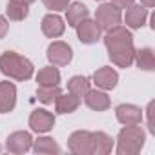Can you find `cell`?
I'll list each match as a JSON object with an SVG mask.
<instances>
[{"label": "cell", "instance_id": "1", "mask_svg": "<svg viewBox=\"0 0 155 155\" xmlns=\"http://www.w3.org/2000/svg\"><path fill=\"white\" fill-rule=\"evenodd\" d=\"M104 44L110 55V60L119 68H130L135 58V48H133V35L122 28L115 26L106 31Z\"/></svg>", "mask_w": 155, "mask_h": 155}, {"label": "cell", "instance_id": "2", "mask_svg": "<svg viewBox=\"0 0 155 155\" xmlns=\"http://www.w3.org/2000/svg\"><path fill=\"white\" fill-rule=\"evenodd\" d=\"M0 71L6 77L15 81H29L33 77V64L29 58L15 53V51H6L0 55Z\"/></svg>", "mask_w": 155, "mask_h": 155}, {"label": "cell", "instance_id": "3", "mask_svg": "<svg viewBox=\"0 0 155 155\" xmlns=\"http://www.w3.org/2000/svg\"><path fill=\"white\" fill-rule=\"evenodd\" d=\"M146 140V133L139 124L126 126L119 131L117 137V153L119 155H137Z\"/></svg>", "mask_w": 155, "mask_h": 155}, {"label": "cell", "instance_id": "4", "mask_svg": "<svg viewBox=\"0 0 155 155\" xmlns=\"http://www.w3.org/2000/svg\"><path fill=\"white\" fill-rule=\"evenodd\" d=\"M120 20H122V13L117 6L113 4H102L101 8H97V13H95V22L99 24L101 29L108 31L115 26H120Z\"/></svg>", "mask_w": 155, "mask_h": 155}, {"label": "cell", "instance_id": "5", "mask_svg": "<svg viewBox=\"0 0 155 155\" xmlns=\"http://www.w3.org/2000/svg\"><path fill=\"white\" fill-rule=\"evenodd\" d=\"M68 148L71 153H77V155H93L91 131H88V130L73 131L68 139Z\"/></svg>", "mask_w": 155, "mask_h": 155}, {"label": "cell", "instance_id": "6", "mask_svg": "<svg viewBox=\"0 0 155 155\" xmlns=\"http://www.w3.org/2000/svg\"><path fill=\"white\" fill-rule=\"evenodd\" d=\"M48 60L53 64V66H68L73 58V49L71 46H68L66 42H60V40H55L48 46Z\"/></svg>", "mask_w": 155, "mask_h": 155}, {"label": "cell", "instance_id": "7", "mask_svg": "<svg viewBox=\"0 0 155 155\" xmlns=\"http://www.w3.org/2000/svg\"><path fill=\"white\" fill-rule=\"evenodd\" d=\"M31 146H33V137L29 131H13L6 140V148L11 153H26L31 150Z\"/></svg>", "mask_w": 155, "mask_h": 155}, {"label": "cell", "instance_id": "8", "mask_svg": "<svg viewBox=\"0 0 155 155\" xmlns=\"http://www.w3.org/2000/svg\"><path fill=\"white\" fill-rule=\"evenodd\" d=\"M101 28L95 20L84 18L81 24H77V37L82 44H95L101 38Z\"/></svg>", "mask_w": 155, "mask_h": 155}, {"label": "cell", "instance_id": "9", "mask_svg": "<svg viewBox=\"0 0 155 155\" xmlns=\"http://www.w3.org/2000/svg\"><path fill=\"white\" fill-rule=\"evenodd\" d=\"M55 126V117L48 110H35L29 115V128L37 133H46Z\"/></svg>", "mask_w": 155, "mask_h": 155}, {"label": "cell", "instance_id": "10", "mask_svg": "<svg viewBox=\"0 0 155 155\" xmlns=\"http://www.w3.org/2000/svg\"><path fill=\"white\" fill-rule=\"evenodd\" d=\"M117 120L124 126H133V124H140L142 120V111L139 106L135 104H120L115 110Z\"/></svg>", "mask_w": 155, "mask_h": 155}, {"label": "cell", "instance_id": "11", "mask_svg": "<svg viewBox=\"0 0 155 155\" xmlns=\"http://www.w3.org/2000/svg\"><path fill=\"white\" fill-rule=\"evenodd\" d=\"M17 104V88L13 82L4 81L0 82V113H9L13 111Z\"/></svg>", "mask_w": 155, "mask_h": 155}, {"label": "cell", "instance_id": "12", "mask_svg": "<svg viewBox=\"0 0 155 155\" xmlns=\"http://www.w3.org/2000/svg\"><path fill=\"white\" fill-rule=\"evenodd\" d=\"M93 81H95L97 88H101V90H113L119 82V73L113 68L104 66L93 73Z\"/></svg>", "mask_w": 155, "mask_h": 155}, {"label": "cell", "instance_id": "13", "mask_svg": "<svg viewBox=\"0 0 155 155\" xmlns=\"http://www.w3.org/2000/svg\"><path fill=\"white\" fill-rule=\"evenodd\" d=\"M66 29L64 20L57 15V13H49L42 18V33L48 38H58Z\"/></svg>", "mask_w": 155, "mask_h": 155}, {"label": "cell", "instance_id": "14", "mask_svg": "<svg viewBox=\"0 0 155 155\" xmlns=\"http://www.w3.org/2000/svg\"><path fill=\"white\" fill-rule=\"evenodd\" d=\"M84 102L93 111H106L110 108V97L104 91H99V90H90L84 95Z\"/></svg>", "mask_w": 155, "mask_h": 155}, {"label": "cell", "instance_id": "15", "mask_svg": "<svg viewBox=\"0 0 155 155\" xmlns=\"http://www.w3.org/2000/svg\"><path fill=\"white\" fill-rule=\"evenodd\" d=\"M88 15L90 11L82 2H73L66 8V20H68V26L71 28H77V24H81L84 18H88Z\"/></svg>", "mask_w": 155, "mask_h": 155}, {"label": "cell", "instance_id": "16", "mask_svg": "<svg viewBox=\"0 0 155 155\" xmlns=\"http://www.w3.org/2000/svg\"><path fill=\"white\" fill-rule=\"evenodd\" d=\"M81 106V97H77L73 93H66V95H58L55 99V110L57 113L64 115V113H73L77 111V108Z\"/></svg>", "mask_w": 155, "mask_h": 155}, {"label": "cell", "instance_id": "17", "mask_svg": "<svg viewBox=\"0 0 155 155\" xmlns=\"http://www.w3.org/2000/svg\"><path fill=\"white\" fill-rule=\"evenodd\" d=\"M148 18V9L146 6H130L126 11V26H130L131 29H139L146 24Z\"/></svg>", "mask_w": 155, "mask_h": 155}, {"label": "cell", "instance_id": "18", "mask_svg": "<svg viewBox=\"0 0 155 155\" xmlns=\"http://www.w3.org/2000/svg\"><path fill=\"white\" fill-rule=\"evenodd\" d=\"M91 146H93V153L106 155L113 150V139L104 131H91Z\"/></svg>", "mask_w": 155, "mask_h": 155}, {"label": "cell", "instance_id": "19", "mask_svg": "<svg viewBox=\"0 0 155 155\" xmlns=\"http://www.w3.org/2000/svg\"><path fill=\"white\" fill-rule=\"evenodd\" d=\"M37 82L38 86H58L60 82V71L55 66H48L42 68L37 75Z\"/></svg>", "mask_w": 155, "mask_h": 155}, {"label": "cell", "instance_id": "20", "mask_svg": "<svg viewBox=\"0 0 155 155\" xmlns=\"http://www.w3.org/2000/svg\"><path fill=\"white\" fill-rule=\"evenodd\" d=\"M133 60L144 71H153L155 69V55H153L151 48H142V49L135 51V58Z\"/></svg>", "mask_w": 155, "mask_h": 155}, {"label": "cell", "instance_id": "21", "mask_svg": "<svg viewBox=\"0 0 155 155\" xmlns=\"http://www.w3.org/2000/svg\"><path fill=\"white\" fill-rule=\"evenodd\" d=\"M6 15L9 17V20L20 22V20H24L29 15V6L18 2V0H9V2H8V9H6Z\"/></svg>", "mask_w": 155, "mask_h": 155}, {"label": "cell", "instance_id": "22", "mask_svg": "<svg viewBox=\"0 0 155 155\" xmlns=\"http://www.w3.org/2000/svg\"><path fill=\"white\" fill-rule=\"evenodd\" d=\"M68 91L77 95V97H84L88 91H90V81L88 77H82V75H77V77H71L68 81Z\"/></svg>", "mask_w": 155, "mask_h": 155}, {"label": "cell", "instance_id": "23", "mask_svg": "<svg viewBox=\"0 0 155 155\" xmlns=\"http://www.w3.org/2000/svg\"><path fill=\"white\" fill-rule=\"evenodd\" d=\"M31 148H33L35 153H60V146L51 137H40V139H37Z\"/></svg>", "mask_w": 155, "mask_h": 155}, {"label": "cell", "instance_id": "24", "mask_svg": "<svg viewBox=\"0 0 155 155\" xmlns=\"http://www.w3.org/2000/svg\"><path fill=\"white\" fill-rule=\"evenodd\" d=\"M58 95H60L58 86H38V90H37V97L44 104H53Z\"/></svg>", "mask_w": 155, "mask_h": 155}, {"label": "cell", "instance_id": "25", "mask_svg": "<svg viewBox=\"0 0 155 155\" xmlns=\"http://www.w3.org/2000/svg\"><path fill=\"white\" fill-rule=\"evenodd\" d=\"M42 4L51 11H64L69 6V0H42Z\"/></svg>", "mask_w": 155, "mask_h": 155}, {"label": "cell", "instance_id": "26", "mask_svg": "<svg viewBox=\"0 0 155 155\" xmlns=\"http://www.w3.org/2000/svg\"><path fill=\"white\" fill-rule=\"evenodd\" d=\"M153 108H155V102L151 101V102L148 104V110H146V111H148V128H150L151 133L155 131V124H153Z\"/></svg>", "mask_w": 155, "mask_h": 155}, {"label": "cell", "instance_id": "27", "mask_svg": "<svg viewBox=\"0 0 155 155\" xmlns=\"http://www.w3.org/2000/svg\"><path fill=\"white\" fill-rule=\"evenodd\" d=\"M133 2L135 0H111V4L117 6L119 9H128L130 6H133Z\"/></svg>", "mask_w": 155, "mask_h": 155}, {"label": "cell", "instance_id": "28", "mask_svg": "<svg viewBox=\"0 0 155 155\" xmlns=\"http://www.w3.org/2000/svg\"><path fill=\"white\" fill-rule=\"evenodd\" d=\"M8 31H9V22L0 15V38H4L8 35Z\"/></svg>", "mask_w": 155, "mask_h": 155}, {"label": "cell", "instance_id": "29", "mask_svg": "<svg viewBox=\"0 0 155 155\" xmlns=\"http://www.w3.org/2000/svg\"><path fill=\"white\" fill-rule=\"evenodd\" d=\"M142 2V6H146V8H153L155 6V0H140Z\"/></svg>", "mask_w": 155, "mask_h": 155}, {"label": "cell", "instance_id": "30", "mask_svg": "<svg viewBox=\"0 0 155 155\" xmlns=\"http://www.w3.org/2000/svg\"><path fill=\"white\" fill-rule=\"evenodd\" d=\"M18 2H22V4H28V6H29V4H33V2H35V0H18Z\"/></svg>", "mask_w": 155, "mask_h": 155}, {"label": "cell", "instance_id": "31", "mask_svg": "<svg viewBox=\"0 0 155 155\" xmlns=\"http://www.w3.org/2000/svg\"><path fill=\"white\" fill-rule=\"evenodd\" d=\"M0 150H2V146H0Z\"/></svg>", "mask_w": 155, "mask_h": 155}, {"label": "cell", "instance_id": "32", "mask_svg": "<svg viewBox=\"0 0 155 155\" xmlns=\"http://www.w3.org/2000/svg\"><path fill=\"white\" fill-rule=\"evenodd\" d=\"M99 2H102V0H99Z\"/></svg>", "mask_w": 155, "mask_h": 155}]
</instances>
